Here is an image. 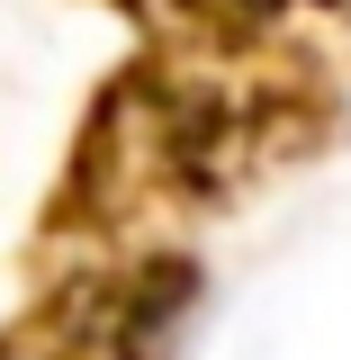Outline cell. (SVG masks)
<instances>
[{"label": "cell", "instance_id": "6da1fadb", "mask_svg": "<svg viewBox=\"0 0 351 360\" xmlns=\"http://www.w3.org/2000/svg\"><path fill=\"white\" fill-rule=\"evenodd\" d=\"M351 144V82L324 45L180 54L135 45L90 82L18 262H90L243 217L279 180Z\"/></svg>", "mask_w": 351, "mask_h": 360}, {"label": "cell", "instance_id": "7a4b0ae2", "mask_svg": "<svg viewBox=\"0 0 351 360\" xmlns=\"http://www.w3.org/2000/svg\"><path fill=\"white\" fill-rule=\"evenodd\" d=\"M208 315V262L189 243L90 252L0 315V360H180Z\"/></svg>", "mask_w": 351, "mask_h": 360}, {"label": "cell", "instance_id": "3957f363", "mask_svg": "<svg viewBox=\"0 0 351 360\" xmlns=\"http://www.w3.org/2000/svg\"><path fill=\"white\" fill-rule=\"evenodd\" d=\"M127 18L144 45L180 54H270V45H351V0H82Z\"/></svg>", "mask_w": 351, "mask_h": 360}]
</instances>
